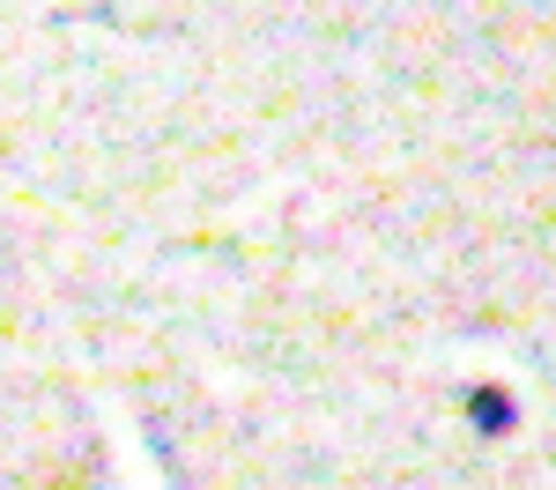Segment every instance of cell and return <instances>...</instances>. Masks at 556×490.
<instances>
[{
    "label": "cell",
    "mask_w": 556,
    "mask_h": 490,
    "mask_svg": "<svg viewBox=\"0 0 556 490\" xmlns=\"http://www.w3.org/2000/svg\"><path fill=\"white\" fill-rule=\"evenodd\" d=\"M475 416H482V431H505L513 424V401H497V387H475Z\"/></svg>",
    "instance_id": "6da1fadb"
}]
</instances>
